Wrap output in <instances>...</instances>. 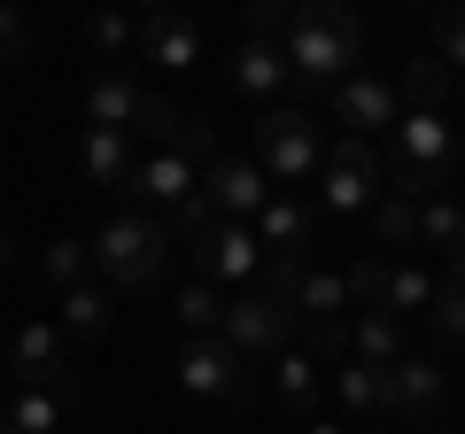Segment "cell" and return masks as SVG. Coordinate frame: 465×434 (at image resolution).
Returning a JSON list of instances; mask_svg holds the SVG:
<instances>
[{"label": "cell", "mask_w": 465, "mask_h": 434, "mask_svg": "<svg viewBox=\"0 0 465 434\" xmlns=\"http://www.w3.org/2000/svg\"><path fill=\"white\" fill-rule=\"evenodd\" d=\"M8 264H16V233H0V271H8Z\"/></svg>", "instance_id": "ab89813d"}, {"label": "cell", "mask_w": 465, "mask_h": 434, "mask_svg": "<svg viewBox=\"0 0 465 434\" xmlns=\"http://www.w3.org/2000/svg\"><path fill=\"white\" fill-rule=\"evenodd\" d=\"M372 233H381L388 249H403V241H419V210L396 202V194H381V202H372Z\"/></svg>", "instance_id": "4dcf8cb0"}, {"label": "cell", "mask_w": 465, "mask_h": 434, "mask_svg": "<svg viewBox=\"0 0 465 434\" xmlns=\"http://www.w3.org/2000/svg\"><path fill=\"white\" fill-rule=\"evenodd\" d=\"M381 202V155H372V140H341V148H326V171H318V210L333 217H357Z\"/></svg>", "instance_id": "277c9868"}, {"label": "cell", "mask_w": 465, "mask_h": 434, "mask_svg": "<svg viewBox=\"0 0 465 434\" xmlns=\"http://www.w3.org/2000/svg\"><path fill=\"white\" fill-rule=\"evenodd\" d=\"M287 24H295V8H280V0H256L249 8V39H272V32L287 39Z\"/></svg>", "instance_id": "d590c367"}, {"label": "cell", "mask_w": 465, "mask_h": 434, "mask_svg": "<svg viewBox=\"0 0 465 434\" xmlns=\"http://www.w3.org/2000/svg\"><path fill=\"white\" fill-rule=\"evenodd\" d=\"M133 133L163 140V155H179V140H186V117H179V109H171L163 94H148V101H140V117H133Z\"/></svg>", "instance_id": "f546056e"}, {"label": "cell", "mask_w": 465, "mask_h": 434, "mask_svg": "<svg viewBox=\"0 0 465 434\" xmlns=\"http://www.w3.org/2000/svg\"><path fill=\"white\" fill-rule=\"evenodd\" d=\"M442 365H427V357H396L388 365V411L396 419H427V411H442Z\"/></svg>", "instance_id": "7c38bea8"}, {"label": "cell", "mask_w": 465, "mask_h": 434, "mask_svg": "<svg viewBox=\"0 0 465 434\" xmlns=\"http://www.w3.org/2000/svg\"><path fill=\"white\" fill-rule=\"evenodd\" d=\"M450 124H442V109H411V117L396 124V163H411V171H450Z\"/></svg>", "instance_id": "5bb4252c"}, {"label": "cell", "mask_w": 465, "mask_h": 434, "mask_svg": "<svg viewBox=\"0 0 465 434\" xmlns=\"http://www.w3.org/2000/svg\"><path fill=\"white\" fill-rule=\"evenodd\" d=\"M140 47L163 70H194L202 63V24L179 16V8H148V16H140Z\"/></svg>", "instance_id": "30bf717a"}, {"label": "cell", "mask_w": 465, "mask_h": 434, "mask_svg": "<svg viewBox=\"0 0 465 434\" xmlns=\"http://www.w3.org/2000/svg\"><path fill=\"white\" fill-rule=\"evenodd\" d=\"M109 318H116L109 295L85 280V287H70V295H63V318H54V326H63V334H109Z\"/></svg>", "instance_id": "484cf974"}, {"label": "cell", "mask_w": 465, "mask_h": 434, "mask_svg": "<svg viewBox=\"0 0 465 434\" xmlns=\"http://www.w3.org/2000/svg\"><path fill=\"white\" fill-rule=\"evenodd\" d=\"M280 54H287V78L295 85H341V78H357L365 32H357V16L341 0H311V8H295Z\"/></svg>", "instance_id": "6da1fadb"}, {"label": "cell", "mask_w": 465, "mask_h": 434, "mask_svg": "<svg viewBox=\"0 0 465 434\" xmlns=\"http://www.w3.org/2000/svg\"><path fill=\"white\" fill-rule=\"evenodd\" d=\"M295 311L272 295H225V350L232 357H287Z\"/></svg>", "instance_id": "8992f818"}, {"label": "cell", "mask_w": 465, "mask_h": 434, "mask_svg": "<svg viewBox=\"0 0 465 434\" xmlns=\"http://www.w3.org/2000/svg\"><path fill=\"white\" fill-rule=\"evenodd\" d=\"M63 403H70V396H47V388H24V396L8 403V419H0V434H54V427H63Z\"/></svg>", "instance_id": "cb8c5ba5"}, {"label": "cell", "mask_w": 465, "mask_h": 434, "mask_svg": "<svg viewBox=\"0 0 465 434\" xmlns=\"http://www.w3.org/2000/svg\"><path fill=\"white\" fill-rule=\"evenodd\" d=\"M272 396H280L287 411H311V403H318V365H311L302 350L272 357Z\"/></svg>", "instance_id": "603a6c76"}, {"label": "cell", "mask_w": 465, "mask_h": 434, "mask_svg": "<svg viewBox=\"0 0 465 434\" xmlns=\"http://www.w3.org/2000/svg\"><path fill=\"white\" fill-rule=\"evenodd\" d=\"M39 271H47V287H85L94 280V241H47V256H39Z\"/></svg>", "instance_id": "d4e9b609"}, {"label": "cell", "mask_w": 465, "mask_h": 434, "mask_svg": "<svg viewBox=\"0 0 465 434\" xmlns=\"http://www.w3.org/2000/svg\"><path fill=\"white\" fill-rule=\"evenodd\" d=\"M372 434H396V427H372Z\"/></svg>", "instance_id": "60d3db41"}, {"label": "cell", "mask_w": 465, "mask_h": 434, "mask_svg": "<svg viewBox=\"0 0 465 434\" xmlns=\"http://www.w3.org/2000/svg\"><path fill=\"white\" fill-rule=\"evenodd\" d=\"M333 396H341L349 411H388V372L365 365V357H349V365L333 372Z\"/></svg>", "instance_id": "7402d4cb"}, {"label": "cell", "mask_w": 465, "mask_h": 434, "mask_svg": "<svg viewBox=\"0 0 465 434\" xmlns=\"http://www.w3.org/2000/svg\"><path fill=\"white\" fill-rule=\"evenodd\" d=\"M202 171L179 163V155H148V163H133V194H148L155 210H179V202H194Z\"/></svg>", "instance_id": "e0dca14e"}, {"label": "cell", "mask_w": 465, "mask_h": 434, "mask_svg": "<svg viewBox=\"0 0 465 434\" xmlns=\"http://www.w3.org/2000/svg\"><path fill=\"white\" fill-rule=\"evenodd\" d=\"M202 194H210L217 217H232V225H241V217H256V210L272 202V179L249 163V155H217V163L202 171Z\"/></svg>", "instance_id": "9c48e42d"}, {"label": "cell", "mask_w": 465, "mask_h": 434, "mask_svg": "<svg viewBox=\"0 0 465 434\" xmlns=\"http://www.w3.org/2000/svg\"><path fill=\"white\" fill-rule=\"evenodd\" d=\"M63 326H54V318H32V326H24L16 334V380L24 388H54V380H70L63 372Z\"/></svg>", "instance_id": "4fadbf2b"}, {"label": "cell", "mask_w": 465, "mask_h": 434, "mask_svg": "<svg viewBox=\"0 0 465 434\" xmlns=\"http://www.w3.org/2000/svg\"><path fill=\"white\" fill-rule=\"evenodd\" d=\"M24 39H32V32H24V16H16V8H0V63H16Z\"/></svg>", "instance_id": "74e56055"}, {"label": "cell", "mask_w": 465, "mask_h": 434, "mask_svg": "<svg viewBox=\"0 0 465 434\" xmlns=\"http://www.w3.org/2000/svg\"><path fill=\"white\" fill-rule=\"evenodd\" d=\"M388 271H396V264H381V256H357V264L341 271V280H349V302L381 311V302H388Z\"/></svg>", "instance_id": "1f68e13d"}, {"label": "cell", "mask_w": 465, "mask_h": 434, "mask_svg": "<svg viewBox=\"0 0 465 434\" xmlns=\"http://www.w3.org/2000/svg\"><path fill=\"white\" fill-rule=\"evenodd\" d=\"M85 39H94L101 54H116V47H133V39H140V24H133V16H116V8H109V16H85Z\"/></svg>", "instance_id": "836d02e7"}, {"label": "cell", "mask_w": 465, "mask_h": 434, "mask_svg": "<svg viewBox=\"0 0 465 434\" xmlns=\"http://www.w3.org/2000/svg\"><path fill=\"white\" fill-rule=\"evenodd\" d=\"M232 85H241L249 101H272L280 85H295V78H287L280 39H241V47H232Z\"/></svg>", "instance_id": "9a60e30c"}, {"label": "cell", "mask_w": 465, "mask_h": 434, "mask_svg": "<svg viewBox=\"0 0 465 434\" xmlns=\"http://www.w3.org/2000/svg\"><path fill=\"white\" fill-rule=\"evenodd\" d=\"M311 350H318V357H349V318H326V326H311Z\"/></svg>", "instance_id": "8d00e7d4"}, {"label": "cell", "mask_w": 465, "mask_h": 434, "mask_svg": "<svg viewBox=\"0 0 465 434\" xmlns=\"http://www.w3.org/2000/svg\"><path fill=\"white\" fill-rule=\"evenodd\" d=\"M311 225H318V202H302V194H272L264 210H256V241H264V256H302V249H311Z\"/></svg>", "instance_id": "8fae6325"}, {"label": "cell", "mask_w": 465, "mask_h": 434, "mask_svg": "<svg viewBox=\"0 0 465 434\" xmlns=\"http://www.w3.org/2000/svg\"><path fill=\"white\" fill-rule=\"evenodd\" d=\"M295 311L311 318V326L341 318L349 311V280H341V271H302V280H295Z\"/></svg>", "instance_id": "44dd1931"}, {"label": "cell", "mask_w": 465, "mask_h": 434, "mask_svg": "<svg viewBox=\"0 0 465 434\" xmlns=\"http://www.w3.org/2000/svg\"><path fill=\"white\" fill-rule=\"evenodd\" d=\"M140 101H148V94H140L124 70H101V78L85 85V117H94V133H133Z\"/></svg>", "instance_id": "2e32d148"}, {"label": "cell", "mask_w": 465, "mask_h": 434, "mask_svg": "<svg viewBox=\"0 0 465 434\" xmlns=\"http://www.w3.org/2000/svg\"><path fill=\"white\" fill-rule=\"evenodd\" d=\"M419 241H427V249H458L465 241V210L450 194H434L427 210H419Z\"/></svg>", "instance_id": "f1b7e54d"}, {"label": "cell", "mask_w": 465, "mask_h": 434, "mask_svg": "<svg viewBox=\"0 0 465 434\" xmlns=\"http://www.w3.org/2000/svg\"><path fill=\"white\" fill-rule=\"evenodd\" d=\"M194 271L225 295V287H241L249 271H264V241H256V225H232V217H217L210 233L194 241Z\"/></svg>", "instance_id": "52a82bcc"}, {"label": "cell", "mask_w": 465, "mask_h": 434, "mask_svg": "<svg viewBox=\"0 0 465 434\" xmlns=\"http://www.w3.org/2000/svg\"><path fill=\"white\" fill-rule=\"evenodd\" d=\"M403 94H411L419 109H442V94H450V63H442V54H411V63H403Z\"/></svg>", "instance_id": "4316f807"}, {"label": "cell", "mask_w": 465, "mask_h": 434, "mask_svg": "<svg viewBox=\"0 0 465 434\" xmlns=\"http://www.w3.org/2000/svg\"><path fill=\"white\" fill-rule=\"evenodd\" d=\"M171 318L186 326V341H210V334H225V295H217L210 280H186L179 295H171Z\"/></svg>", "instance_id": "ac0fdd59"}, {"label": "cell", "mask_w": 465, "mask_h": 434, "mask_svg": "<svg viewBox=\"0 0 465 434\" xmlns=\"http://www.w3.org/2000/svg\"><path fill=\"white\" fill-rule=\"evenodd\" d=\"M388 318H411V311H434V280L427 271H411V264H396L388 271V302H381Z\"/></svg>", "instance_id": "83f0119b"}, {"label": "cell", "mask_w": 465, "mask_h": 434, "mask_svg": "<svg viewBox=\"0 0 465 434\" xmlns=\"http://www.w3.org/2000/svg\"><path fill=\"white\" fill-rule=\"evenodd\" d=\"M434 54H442L450 70H465V8H442V16H434Z\"/></svg>", "instance_id": "e575fe53"}, {"label": "cell", "mask_w": 465, "mask_h": 434, "mask_svg": "<svg viewBox=\"0 0 465 434\" xmlns=\"http://www.w3.org/2000/svg\"><path fill=\"white\" fill-rule=\"evenodd\" d=\"M171 372H179V388H186V396H202V403H249V357H232L225 334L186 341Z\"/></svg>", "instance_id": "5b68a950"}, {"label": "cell", "mask_w": 465, "mask_h": 434, "mask_svg": "<svg viewBox=\"0 0 465 434\" xmlns=\"http://www.w3.org/2000/svg\"><path fill=\"white\" fill-rule=\"evenodd\" d=\"M171 225L163 217H109L94 233V271L109 287H155L163 280V264H171Z\"/></svg>", "instance_id": "7a4b0ae2"}, {"label": "cell", "mask_w": 465, "mask_h": 434, "mask_svg": "<svg viewBox=\"0 0 465 434\" xmlns=\"http://www.w3.org/2000/svg\"><path fill=\"white\" fill-rule=\"evenodd\" d=\"M349 350L365 357V365H396L403 357V318H388V311H357V326H349Z\"/></svg>", "instance_id": "d6986e66"}, {"label": "cell", "mask_w": 465, "mask_h": 434, "mask_svg": "<svg viewBox=\"0 0 465 434\" xmlns=\"http://www.w3.org/2000/svg\"><path fill=\"white\" fill-rule=\"evenodd\" d=\"M333 117L349 124V140H365V133H396L403 109H396V85L372 78V70H357V78L333 85Z\"/></svg>", "instance_id": "ba28073f"}, {"label": "cell", "mask_w": 465, "mask_h": 434, "mask_svg": "<svg viewBox=\"0 0 465 434\" xmlns=\"http://www.w3.org/2000/svg\"><path fill=\"white\" fill-rule=\"evenodd\" d=\"M450 287H465V241L450 249Z\"/></svg>", "instance_id": "f35d334b"}, {"label": "cell", "mask_w": 465, "mask_h": 434, "mask_svg": "<svg viewBox=\"0 0 465 434\" xmlns=\"http://www.w3.org/2000/svg\"><path fill=\"white\" fill-rule=\"evenodd\" d=\"M78 163H85V179H94V186H133V155H124V133H85Z\"/></svg>", "instance_id": "ffe728a7"}, {"label": "cell", "mask_w": 465, "mask_h": 434, "mask_svg": "<svg viewBox=\"0 0 465 434\" xmlns=\"http://www.w3.org/2000/svg\"><path fill=\"white\" fill-rule=\"evenodd\" d=\"M434 334L442 341H465V287H434Z\"/></svg>", "instance_id": "d6a6232c"}, {"label": "cell", "mask_w": 465, "mask_h": 434, "mask_svg": "<svg viewBox=\"0 0 465 434\" xmlns=\"http://www.w3.org/2000/svg\"><path fill=\"white\" fill-rule=\"evenodd\" d=\"M256 171L272 179V194H280V186H311L318 171H326L318 124L302 117V109H264V117H256Z\"/></svg>", "instance_id": "3957f363"}]
</instances>
